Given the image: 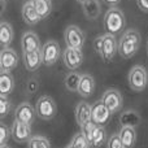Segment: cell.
Wrapping results in <instances>:
<instances>
[{"label":"cell","instance_id":"4dcf8cb0","mask_svg":"<svg viewBox=\"0 0 148 148\" xmlns=\"http://www.w3.org/2000/svg\"><path fill=\"white\" fill-rule=\"evenodd\" d=\"M12 136V131L10 129L5 125L4 122L0 123V146H5L8 139Z\"/></svg>","mask_w":148,"mask_h":148},{"label":"cell","instance_id":"52a82bcc","mask_svg":"<svg viewBox=\"0 0 148 148\" xmlns=\"http://www.w3.org/2000/svg\"><path fill=\"white\" fill-rule=\"evenodd\" d=\"M101 100L104 101V104L109 108V110L112 112V114L120 112L123 107L122 95H121V92L116 88H108L107 91L103 94Z\"/></svg>","mask_w":148,"mask_h":148},{"label":"cell","instance_id":"836d02e7","mask_svg":"<svg viewBox=\"0 0 148 148\" xmlns=\"http://www.w3.org/2000/svg\"><path fill=\"white\" fill-rule=\"evenodd\" d=\"M103 42H104V35H100L97 36L96 39L94 40V49L96 51V53H101V49H103Z\"/></svg>","mask_w":148,"mask_h":148},{"label":"cell","instance_id":"44dd1931","mask_svg":"<svg viewBox=\"0 0 148 148\" xmlns=\"http://www.w3.org/2000/svg\"><path fill=\"white\" fill-rule=\"evenodd\" d=\"M14 88V78L9 72L0 73V95L8 96Z\"/></svg>","mask_w":148,"mask_h":148},{"label":"cell","instance_id":"83f0119b","mask_svg":"<svg viewBox=\"0 0 148 148\" xmlns=\"http://www.w3.org/2000/svg\"><path fill=\"white\" fill-rule=\"evenodd\" d=\"M97 125L94 122V121H90V122L84 123L83 126H81V133L83 134L84 136L87 138V140L90 142V146H91V142H92V138H94V133L96 130Z\"/></svg>","mask_w":148,"mask_h":148},{"label":"cell","instance_id":"603a6c76","mask_svg":"<svg viewBox=\"0 0 148 148\" xmlns=\"http://www.w3.org/2000/svg\"><path fill=\"white\" fill-rule=\"evenodd\" d=\"M13 40V27L10 23L1 22L0 23V43L3 48L8 47Z\"/></svg>","mask_w":148,"mask_h":148},{"label":"cell","instance_id":"8fae6325","mask_svg":"<svg viewBox=\"0 0 148 148\" xmlns=\"http://www.w3.org/2000/svg\"><path fill=\"white\" fill-rule=\"evenodd\" d=\"M36 110L34 107H31L30 103H21L14 110V120L20 121L26 125H31L35 120Z\"/></svg>","mask_w":148,"mask_h":148},{"label":"cell","instance_id":"74e56055","mask_svg":"<svg viewBox=\"0 0 148 148\" xmlns=\"http://www.w3.org/2000/svg\"><path fill=\"white\" fill-rule=\"evenodd\" d=\"M78 3H81V4H83V3H86V1H88V0H77Z\"/></svg>","mask_w":148,"mask_h":148},{"label":"cell","instance_id":"7a4b0ae2","mask_svg":"<svg viewBox=\"0 0 148 148\" xmlns=\"http://www.w3.org/2000/svg\"><path fill=\"white\" fill-rule=\"evenodd\" d=\"M126 25V18L122 10L118 9L117 7H113L105 13L104 16V27L107 30V34H112V35H117V34L122 33Z\"/></svg>","mask_w":148,"mask_h":148},{"label":"cell","instance_id":"e0dca14e","mask_svg":"<svg viewBox=\"0 0 148 148\" xmlns=\"http://www.w3.org/2000/svg\"><path fill=\"white\" fill-rule=\"evenodd\" d=\"M95 91V79L90 74H82L81 83L78 87V94L82 97H90Z\"/></svg>","mask_w":148,"mask_h":148},{"label":"cell","instance_id":"60d3db41","mask_svg":"<svg viewBox=\"0 0 148 148\" xmlns=\"http://www.w3.org/2000/svg\"><path fill=\"white\" fill-rule=\"evenodd\" d=\"M147 53H148V42H147Z\"/></svg>","mask_w":148,"mask_h":148},{"label":"cell","instance_id":"9a60e30c","mask_svg":"<svg viewBox=\"0 0 148 148\" xmlns=\"http://www.w3.org/2000/svg\"><path fill=\"white\" fill-rule=\"evenodd\" d=\"M22 60H23V64H25V68L29 72H35V70H38L39 66L43 64L40 51L25 52V53L22 55Z\"/></svg>","mask_w":148,"mask_h":148},{"label":"cell","instance_id":"4fadbf2b","mask_svg":"<svg viewBox=\"0 0 148 148\" xmlns=\"http://www.w3.org/2000/svg\"><path fill=\"white\" fill-rule=\"evenodd\" d=\"M118 52V43L116 40V36L112 34H104V42H103V49H101V59L107 62L113 61L116 53Z\"/></svg>","mask_w":148,"mask_h":148},{"label":"cell","instance_id":"7402d4cb","mask_svg":"<svg viewBox=\"0 0 148 148\" xmlns=\"http://www.w3.org/2000/svg\"><path fill=\"white\" fill-rule=\"evenodd\" d=\"M83 13L88 20H96L100 14V3L99 0H88L82 4Z\"/></svg>","mask_w":148,"mask_h":148},{"label":"cell","instance_id":"cb8c5ba5","mask_svg":"<svg viewBox=\"0 0 148 148\" xmlns=\"http://www.w3.org/2000/svg\"><path fill=\"white\" fill-rule=\"evenodd\" d=\"M35 7L36 12H38L39 17L43 20L47 18L52 12V1L51 0H31Z\"/></svg>","mask_w":148,"mask_h":148},{"label":"cell","instance_id":"3957f363","mask_svg":"<svg viewBox=\"0 0 148 148\" xmlns=\"http://www.w3.org/2000/svg\"><path fill=\"white\" fill-rule=\"evenodd\" d=\"M129 86L133 91L135 92H142L146 90L148 84V73L146 68H143L142 65H136L130 70L127 77Z\"/></svg>","mask_w":148,"mask_h":148},{"label":"cell","instance_id":"ba28073f","mask_svg":"<svg viewBox=\"0 0 148 148\" xmlns=\"http://www.w3.org/2000/svg\"><path fill=\"white\" fill-rule=\"evenodd\" d=\"M91 108H92V121H94L97 126H104L110 121L112 112H110L109 108L104 104L103 100L95 101L94 105H91Z\"/></svg>","mask_w":148,"mask_h":148},{"label":"cell","instance_id":"d6986e66","mask_svg":"<svg viewBox=\"0 0 148 148\" xmlns=\"http://www.w3.org/2000/svg\"><path fill=\"white\" fill-rule=\"evenodd\" d=\"M140 120L142 118H140V116H139V113L133 109L125 110V112H122L120 116L121 126H129V127H134V129L140 125Z\"/></svg>","mask_w":148,"mask_h":148},{"label":"cell","instance_id":"484cf974","mask_svg":"<svg viewBox=\"0 0 148 148\" xmlns=\"http://www.w3.org/2000/svg\"><path fill=\"white\" fill-rule=\"evenodd\" d=\"M29 148H51V143L46 136L42 135H35L29 140L27 143Z\"/></svg>","mask_w":148,"mask_h":148},{"label":"cell","instance_id":"30bf717a","mask_svg":"<svg viewBox=\"0 0 148 148\" xmlns=\"http://www.w3.org/2000/svg\"><path fill=\"white\" fill-rule=\"evenodd\" d=\"M62 61H64L65 66L69 70H77L83 62V53H82V49L78 48H69L66 49L62 53Z\"/></svg>","mask_w":148,"mask_h":148},{"label":"cell","instance_id":"d4e9b609","mask_svg":"<svg viewBox=\"0 0 148 148\" xmlns=\"http://www.w3.org/2000/svg\"><path fill=\"white\" fill-rule=\"evenodd\" d=\"M81 78L82 74L77 73V72H72L65 77V87H66L69 91L73 92H78V87L81 83Z\"/></svg>","mask_w":148,"mask_h":148},{"label":"cell","instance_id":"5b68a950","mask_svg":"<svg viewBox=\"0 0 148 148\" xmlns=\"http://www.w3.org/2000/svg\"><path fill=\"white\" fill-rule=\"evenodd\" d=\"M42 60L46 66H52L57 62V60L61 56V48L59 43L55 40H48L42 46Z\"/></svg>","mask_w":148,"mask_h":148},{"label":"cell","instance_id":"1f68e13d","mask_svg":"<svg viewBox=\"0 0 148 148\" xmlns=\"http://www.w3.org/2000/svg\"><path fill=\"white\" fill-rule=\"evenodd\" d=\"M107 148H123L122 140H121V136L118 133L110 135V138L107 142Z\"/></svg>","mask_w":148,"mask_h":148},{"label":"cell","instance_id":"8992f818","mask_svg":"<svg viewBox=\"0 0 148 148\" xmlns=\"http://www.w3.org/2000/svg\"><path fill=\"white\" fill-rule=\"evenodd\" d=\"M64 39H65V43L69 48H78L82 49L84 44V33L78 27V26H68L66 30H65L64 34Z\"/></svg>","mask_w":148,"mask_h":148},{"label":"cell","instance_id":"e575fe53","mask_svg":"<svg viewBox=\"0 0 148 148\" xmlns=\"http://www.w3.org/2000/svg\"><path fill=\"white\" fill-rule=\"evenodd\" d=\"M136 4H138L140 10L148 12V0H136Z\"/></svg>","mask_w":148,"mask_h":148},{"label":"cell","instance_id":"7c38bea8","mask_svg":"<svg viewBox=\"0 0 148 148\" xmlns=\"http://www.w3.org/2000/svg\"><path fill=\"white\" fill-rule=\"evenodd\" d=\"M10 131H12V138L17 143H29V140L33 138L30 125L22 123L20 121L14 120V122L10 126Z\"/></svg>","mask_w":148,"mask_h":148},{"label":"cell","instance_id":"f546056e","mask_svg":"<svg viewBox=\"0 0 148 148\" xmlns=\"http://www.w3.org/2000/svg\"><path fill=\"white\" fill-rule=\"evenodd\" d=\"M12 103L9 101L8 96H1L0 95V118L7 117V114L10 112Z\"/></svg>","mask_w":148,"mask_h":148},{"label":"cell","instance_id":"5bb4252c","mask_svg":"<svg viewBox=\"0 0 148 148\" xmlns=\"http://www.w3.org/2000/svg\"><path fill=\"white\" fill-rule=\"evenodd\" d=\"M21 48L22 52H34V51H40L42 44L39 40L38 35L33 31H26L21 38Z\"/></svg>","mask_w":148,"mask_h":148},{"label":"cell","instance_id":"ab89813d","mask_svg":"<svg viewBox=\"0 0 148 148\" xmlns=\"http://www.w3.org/2000/svg\"><path fill=\"white\" fill-rule=\"evenodd\" d=\"M0 148H9V147H8L7 144H5V146H0Z\"/></svg>","mask_w":148,"mask_h":148},{"label":"cell","instance_id":"4316f807","mask_svg":"<svg viewBox=\"0 0 148 148\" xmlns=\"http://www.w3.org/2000/svg\"><path fill=\"white\" fill-rule=\"evenodd\" d=\"M105 142V130L103 129V126H97L96 130L94 133V138H92L91 142V147L95 148H99L104 144Z\"/></svg>","mask_w":148,"mask_h":148},{"label":"cell","instance_id":"d6a6232c","mask_svg":"<svg viewBox=\"0 0 148 148\" xmlns=\"http://www.w3.org/2000/svg\"><path fill=\"white\" fill-rule=\"evenodd\" d=\"M39 88V83L36 79L31 78L27 81V83H26V91L29 92V94H35L36 91H38Z\"/></svg>","mask_w":148,"mask_h":148},{"label":"cell","instance_id":"6da1fadb","mask_svg":"<svg viewBox=\"0 0 148 148\" xmlns=\"http://www.w3.org/2000/svg\"><path fill=\"white\" fill-rule=\"evenodd\" d=\"M140 34L139 31L130 29V30L125 31L123 35L121 36L120 42H118V53L122 59H131L134 55L138 52L139 47H140Z\"/></svg>","mask_w":148,"mask_h":148},{"label":"cell","instance_id":"8d00e7d4","mask_svg":"<svg viewBox=\"0 0 148 148\" xmlns=\"http://www.w3.org/2000/svg\"><path fill=\"white\" fill-rule=\"evenodd\" d=\"M5 1H7V0H1V7H3V12H4V9H5Z\"/></svg>","mask_w":148,"mask_h":148},{"label":"cell","instance_id":"277c9868","mask_svg":"<svg viewBox=\"0 0 148 148\" xmlns=\"http://www.w3.org/2000/svg\"><path fill=\"white\" fill-rule=\"evenodd\" d=\"M36 116L44 121H49L56 116L57 113V105L55 100L48 95H43L38 99L35 105Z\"/></svg>","mask_w":148,"mask_h":148},{"label":"cell","instance_id":"f35d334b","mask_svg":"<svg viewBox=\"0 0 148 148\" xmlns=\"http://www.w3.org/2000/svg\"><path fill=\"white\" fill-rule=\"evenodd\" d=\"M66 148H75V147H74V146H73V144H72V143H70V144H69V146H68Z\"/></svg>","mask_w":148,"mask_h":148},{"label":"cell","instance_id":"d590c367","mask_svg":"<svg viewBox=\"0 0 148 148\" xmlns=\"http://www.w3.org/2000/svg\"><path fill=\"white\" fill-rule=\"evenodd\" d=\"M103 1H104L107 5H109V7L113 8V7H116V5L120 3V0H103Z\"/></svg>","mask_w":148,"mask_h":148},{"label":"cell","instance_id":"ffe728a7","mask_svg":"<svg viewBox=\"0 0 148 148\" xmlns=\"http://www.w3.org/2000/svg\"><path fill=\"white\" fill-rule=\"evenodd\" d=\"M120 136L122 140L123 148H134L136 143V131L134 127H129V126H122L120 130Z\"/></svg>","mask_w":148,"mask_h":148},{"label":"cell","instance_id":"2e32d148","mask_svg":"<svg viewBox=\"0 0 148 148\" xmlns=\"http://www.w3.org/2000/svg\"><path fill=\"white\" fill-rule=\"evenodd\" d=\"M75 120L79 126L90 122L92 120V108L88 103L81 101L75 108Z\"/></svg>","mask_w":148,"mask_h":148},{"label":"cell","instance_id":"9c48e42d","mask_svg":"<svg viewBox=\"0 0 148 148\" xmlns=\"http://www.w3.org/2000/svg\"><path fill=\"white\" fill-rule=\"evenodd\" d=\"M18 65V55L14 49L5 47L0 52V69L1 72H12Z\"/></svg>","mask_w":148,"mask_h":148},{"label":"cell","instance_id":"f1b7e54d","mask_svg":"<svg viewBox=\"0 0 148 148\" xmlns=\"http://www.w3.org/2000/svg\"><path fill=\"white\" fill-rule=\"evenodd\" d=\"M72 144L75 148H90V142L82 133H77L72 139Z\"/></svg>","mask_w":148,"mask_h":148},{"label":"cell","instance_id":"ac0fdd59","mask_svg":"<svg viewBox=\"0 0 148 148\" xmlns=\"http://www.w3.org/2000/svg\"><path fill=\"white\" fill-rule=\"evenodd\" d=\"M22 18L27 25H36V23L42 20V18L39 17L38 12H36V9H35V7H34V4H33L31 0H29V1H26L25 4H23V7H22Z\"/></svg>","mask_w":148,"mask_h":148}]
</instances>
